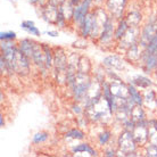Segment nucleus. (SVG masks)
<instances>
[{
	"label": "nucleus",
	"mask_w": 157,
	"mask_h": 157,
	"mask_svg": "<svg viewBox=\"0 0 157 157\" xmlns=\"http://www.w3.org/2000/svg\"><path fill=\"white\" fill-rule=\"evenodd\" d=\"M91 82H92V78H91L90 74H84V73L78 72V74L75 76L74 84L71 88L74 101L83 102L86 100Z\"/></svg>",
	"instance_id": "f257e3e1"
},
{
	"label": "nucleus",
	"mask_w": 157,
	"mask_h": 157,
	"mask_svg": "<svg viewBox=\"0 0 157 157\" xmlns=\"http://www.w3.org/2000/svg\"><path fill=\"white\" fill-rule=\"evenodd\" d=\"M138 148L133 134L130 131L123 130L117 138V154H122L123 156H128L130 153L136 151Z\"/></svg>",
	"instance_id": "f03ea898"
},
{
	"label": "nucleus",
	"mask_w": 157,
	"mask_h": 157,
	"mask_svg": "<svg viewBox=\"0 0 157 157\" xmlns=\"http://www.w3.org/2000/svg\"><path fill=\"white\" fill-rule=\"evenodd\" d=\"M94 20H92V30H91L90 38L91 39H98L101 33L104 25L106 24L107 20L109 18V14L106 9L101 7L94 8Z\"/></svg>",
	"instance_id": "7ed1b4c3"
},
{
	"label": "nucleus",
	"mask_w": 157,
	"mask_h": 157,
	"mask_svg": "<svg viewBox=\"0 0 157 157\" xmlns=\"http://www.w3.org/2000/svg\"><path fill=\"white\" fill-rule=\"evenodd\" d=\"M15 74H18L20 76H26L31 72V59L28 56L23 54L22 50L17 47L16 56L14 59V65H13Z\"/></svg>",
	"instance_id": "20e7f679"
},
{
	"label": "nucleus",
	"mask_w": 157,
	"mask_h": 157,
	"mask_svg": "<svg viewBox=\"0 0 157 157\" xmlns=\"http://www.w3.org/2000/svg\"><path fill=\"white\" fill-rule=\"evenodd\" d=\"M132 134H133V138L138 147H145L149 142V124H148V120L146 118L144 121L136 123V128L132 131Z\"/></svg>",
	"instance_id": "39448f33"
},
{
	"label": "nucleus",
	"mask_w": 157,
	"mask_h": 157,
	"mask_svg": "<svg viewBox=\"0 0 157 157\" xmlns=\"http://www.w3.org/2000/svg\"><path fill=\"white\" fill-rule=\"evenodd\" d=\"M140 26H130L128 29V31L124 33V36H122L121 40L117 41L118 42V48L122 49L123 51H125L128 48H130L132 44L139 42L140 39Z\"/></svg>",
	"instance_id": "423d86ee"
},
{
	"label": "nucleus",
	"mask_w": 157,
	"mask_h": 157,
	"mask_svg": "<svg viewBox=\"0 0 157 157\" xmlns=\"http://www.w3.org/2000/svg\"><path fill=\"white\" fill-rule=\"evenodd\" d=\"M128 0H106V10L116 21H120L123 17V14L126 9Z\"/></svg>",
	"instance_id": "0eeeda50"
},
{
	"label": "nucleus",
	"mask_w": 157,
	"mask_h": 157,
	"mask_svg": "<svg viewBox=\"0 0 157 157\" xmlns=\"http://www.w3.org/2000/svg\"><path fill=\"white\" fill-rule=\"evenodd\" d=\"M115 18H113L112 16H109V18L107 20L106 24L104 25L101 33L98 38V42L100 46H108L112 43L113 40H115L114 34H115V24H114Z\"/></svg>",
	"instance_id": "6e6552de"
},
{
	"label": "nucleus",
	"mask_w": 157,
	"mask_h": 157,
	"mask_svg": "<svg viewBox=\"0 0 157 157\" xmlns=\"http://www.w3.org/2000/svg\"><path fill=\"white\" fill-rule=\"evenodd\" d=\"M92 2H94V0H82L81 4L75 6L72 23L74 24L78 29L80 28V25L83 22L84 17L88 15V13L90 12V7L91 5H92Z\"/></svg>",
	"instance_id": "1a4fd4ad"
},
{
	"label": "nucleus",
	"mask_w": 157,
	"mask_h": 157,
	"mask_svg": "<svg viewBox=\"0 0 157 157\" xmlns=\"http://www.w3.org/2000/svg\"><path fill=\"white\" fill-rule=\"evenodd\" d=\"M157 34V20H151L146 24L141 29L139 43L140 46L146 48V46L149 43V41Z\"/></svg>",
	"instance_id": "9d476101"
},
{
	"label": "nucleus",
	"mask_w": 157,
	"mask_h": 157,
	"mask_svg": "<svg viewBox=\"0 0 157 157\" xmlns=\"http://www.w3.org/2000/svg\"><path fill=\"white\" fill-rule=\"evenodd\" d=\"M32 62L36 65L40 71L42 72L43 74H46V72L48 71L46 67V63H44V51H43L42 44H40L38 42H33V54H32Z\"/></svg>",
	"instance_id": "9b49d317"
},
{
	"label": "nucleus",
	"mask_w": 157,
	"mask_h": 157,
	"mask_svg": "<svg viewBox=\"0 0 157 157\" xmlns=\"http://www.w3.org/2000/svg\"><path fill=\"white\" fill-rule=\"evenodd\" d=\"M102 65L106 67L107 70H113V71H122L125 67V62L118 55H109L102 59Z\"/></svg>",
	"instance_id": "f8f14e48"
},
{
	"label": "nucleus",
	"mask_w": 157,
	"mask_h": 157,
	"mask_svg": "<svg viewBox=\"0 0 157 157\" xmlns=\"http://www.w3.org/2000/svg\"><path fill=\"white\" fill-rule=\"evenodd\" d=\"M144 51H145V48L140 46V43L137 42L132 44L130 48H128L125 50V58L128 62L132 64L139 63L141 62L142 55H144Z\"/></svg>",
	"instance_id": "ddd939ff"
},
{
	"label": "nucleus",
	"mask_w": 157,
	"mask_h": 157,
	"mask_svg": "<svg viewBox=\"0 0 157 157\" xmlns=\"http://www.w3.org/2000/svg\"><path fill=\"white\" fill-rule=\"evenodd\" d=\"M41 16H42L43 21H46L47 23L56 25L57 16H58V7H55V6L46 2L43 6H41Z\"/></svg>",
	"instance_id": "4468645a"
},
{
	"label": "nucleus",
	"mask_w": 157,
	"mask_h": 157,
	"mask_svg": "<svg viewBox=\"0 0 157 157\" xmlns=\"http://www.w3.org/2000/svg\"><path fill=\"white\" fill-rule=\"evenodd\" d=\"M110 90L113 92L115 97L118 98H128L130 97L129 94V86L122 82V80H114L110 83Z\"/></svg>",
	"instance_id": "2eb2a0df"
},
{
	"label": "nucleus",
	"mask_w": 157,
	"mask_h": 157,
	"mask_svg": "<svg viewBox=\"0 0 157 157\" xmlns=\"http://www.w3.org/2000/svg\"><path fill=\"white\" fill-rule=\"evenodd\" d=\"M92 20H94V12L90 10V12L88 13V15L84 17V20H83V22L81 23L80 28H78L80 36L82 39L90 38L91 30H92Z\"/></svg>",
	"instance_id": "dca6fc26"
},
{
	"label": "nucleus",
	"mask_w": 157,
	"mask_h": 157,
	"mask_svg": "<svg viewBox=\"0 0 157 157\" xmlns=\"http://www.w3.org/2000/svg\"><path fill=\"white\" fill-rule=\"evenodd\" d=\"M140 63H142V71L146 74H150L157 68V54L156 55H146L144 52Z\"/></svg>",
	"instance_id": "f3484780"
},
{
	"label": "nucleus",
	"mask_w": 157,
	"mask_h": 157,
	"mask_svg": "<svg viewBox=\"0 0 157 157\" xmlns=\"http://www.w3.org/2000/svg\"><path fill=\"white\" fill-rule=\"evenodd\" d=\"M59 12L63 14V16L65 17V20L67 21V23L72 22L73 20V14H74V9L75 6L72 4L70 0H66L60 7H58Z\"/></svg>",
	"instance_id": "a211bd4d"
},
{
	"label": "nucleus",
	"mask_w": 157,
	"mask_h": 157,
	"mask_svg": "<svg viewBox=\"0 0 157 157\" xmlns=\"http://www.w3.org/2000/svg\"><path fill=\"white\" fill-rule=\"evenodd\" d=\"M130 83H132L133 86H136L137 88H140V89H149L150 86H153L154 84L153 81L145 75H137L136 78L131 80Z\"/></svg>",
	"instance_id": "6ab92c4d"
},
{
	"label": "nucleus",
	"mask_w": 157,
	"mask_h": 157,
	"mask_svg": "<svg viewBox=\"0 0 157 157\" xmlns=\"http://www.w3.org/2000/svg\"><path fill=\"white\" fill-rule=\"evenodd\" d=\"M72 153L73 154H80V153H86L90 156H98L97 154V150L92 148L91 145L86 144V142H83V144H80V145H76L74 147H72Z\"/></svg>",
	"instance_id": "aec40b11"
},
{
	"label": "nucleus",
	"mask_w": 157,
	"mask_h": 157,
	"mask_svg": "<svg viewBox=\"0 0 157 157\" xmlns=\"http://www.w3.org/2000/svg\"><path fill=\"white\" fill-rule=\"evenodd\" d=\"M124 20L126 21L129 26H139L142 21V14L138 10H132L126 14Z\"/></svg>",
	"instance_id": "412c9836"
},
{
	"label": "nucleus",
	"mask_w": 157,
	"mask_h": 157,
	"mask_svg": "<svg viewBox=\"0 0 157 157\" xmlns=\"http://www.w3.org/2000/svg\"><path fill=\"white\" fill-rule=\"evenodd\" d=\"M43 51H44V63H46V67L47 70H51L54 68V49L48 46L47 43H42Z\"/></svg>",
	"instance_id": "4be33fe9"
},
{
	"label": "nucleus",
	"mask_w": 157,
	"mask_h": 157,
	"mask_svg": "<svg viewBox=\"0 0 157 157\" xmlns=\"http://www.w3.org/2000/svg\"><path fill=\"white\" fill-rule=\"evenodd\" d=\"M128 86H129V94H130V97H131V99H132L137 105L142 106L144 102H145V100H144V94L138 90L137 86H133L132 83H129Z\"/></svg>",
	"instance_id": "5701e85b"
},
{
	"label": "nucleus",
	"mask_w": 157,
	"mask_h": 157,
	"mask_svg": "<svg viewBox=\"0 0 157 157\" xmlns=\"http://www.w3.org/2000/svg\"><path fill=\"white\" fill-rule=\"evenodd\" d=\"M33 42H34L33 40H30L26 38V39L21 40L20 43L17 44L18 48L22 50V52L25 54L31 60H32V54H33Z\"/></svg>",
	"instance_id": "b1692460"
},
{
	"label": "nucleus",
	"mask_w": 157,
	"mask_h": 157,
	"mask_svg": "<svg viewBox=\"0 0 157 157\" xmlns=\"http://www.w3.org/2000/svg\"><path fill=\"white\" fill-rule=\"evenodd\" d=\"M130 26L128 25L126 23V21L124 18H122V20L118 21L117 25H116V28H115V34H114V38H115V41H120L121 38L124 36V33L128 31V29Z\"/></svg>",
	"instance_id": "393cba45"
},
{
	"label": "nucleus",
	"mask_w": 157,
	"mask_h": 157,
	"mask_svg": "<svg viewBox=\"0 0 157 157\" xmlns=\"http://www.w3.org/2000/svg\"><path fill=\"white\" fill-rule=\"evenodd\" d=\"M64 138L65 139H72V140H83L86 138V133L78 128H73V129L65 132Z\"/></svg>",
	"instance_id": "a878e982"
},
{
	"label": "nucleus",
	"mask_w": 157,
	"mask_h": 157,
	"mask_svg": "<svg viewBox=\"0 0 157 157\" xmlns=\"http://www.w3.org/2000/svg\"><path fill=\"white\" fill-rule=\"evenodd\" d=\"M91 62L89 60L88 57H84V56H80V60H78V72L80 73H84V74H90L91 72Z\"/></svg>",
	"instance_id": "bb28decb"
},
{
	"label": "nucleus",
	"mask_w": 157,
	"mask_h": 157,
	"mask_svg": "<svg viewBox=\"0 0 157 157\" xmlns=\"http://www.w3.org/2000/svg\"><path fill=\"white\" fill-rule=\"evenodd\" d=\"M130 116H131V118H132L136 123L146 120V113H145V110H144V107L140 106V105H136V106L132 108V110H131V115H130Z\"/></svg>",
	"instance_id": "cd10ccee"
},
{
	"label": "nucleus",
	"mask_w": 157,
	"mask_h": 157,
	"mask_svg": "<svg viewBox=\"0 0 157 157\" xmlns=\"http://www.w3.org/2000/svg\"><path fill=\"white\" fill-rule=\"evenodd\" d=\"M112 139V131L109 130H102L101 132L98 134V145L99 146H106L109 140Z\"/></svg>",
	"instance_id": "c85d7f7f"
},
{
	"label": "nucleus",
	"mask_w": 157,
	"mask_h": 157,
	"mask_svg": "<svg viewBox=\"0 0 157 157\" xmlns=\"http://www.w3.org/2000/svg\"><path fill=\"white\" fill-rule=\"evenodd\" d=\"M144 52H145L146 55H156L157 54V34L146 46Z\"/></svg>",
	"instance_id": "c756f323"
},
{
	"label": "nucleus",
	"mask_w": 157,
	"mask_h": 157,
	"mask_svg": "<svg viewBox=\"0 0 157 157\" xmlns=\"http://www.w3.org/2000/svg\"><path fill=\"white\" fill-rule=\"evenodd\" d=\"M49 139V133L48 132H36L34 136H33V139H32V141L34 145H39V144H42V142H46Z\"/></svg>",
	"instance_id": "7c9ffc66"
},
{
	"label": "nucleus",
	"mask_w": 157,
	"mask_h": 157,
	"mask_svg": "<svg viewBox=\"0 0 157 157\" xmlns=\"http://www.w3.org/2000/svg\"><path fill=\"white\" fill-rule=\"evenodd\" d=\"M144 148H145L146 156H148V157H157V145H156V144H151V142H148V144H147V145H146Z\"/></svg>",
	"instance_id": "2f4dec72"
},
{
	"label": "nucleus",
	"mask_w": 157,
	"mask_h": 157,
	"mask_svg": "<svg viewBox=\"0 0 157 157\" xmlns=\"http://www.w3.org/2000/svg\"><path fill=\"white\" fill-rule=\"evenodd\" d=\"M16 33L13 31H6L0 33V40L1 41H14L16 39Z\"/></svg>",
	"instance_id": "473e14b6"
},
{
	"label": "nucleus",
	"mask_w": 157,
	"mask_h": 157,
	"mask_svg": "<svg viewBox=\"0 0 157 157\" xmlns=\"http://www.w3.org/2000/svg\"><path fill=\"white\" fill-rule=\"evenodd\" d=\"M156 98H157L156 92L154 90H147L145 92V94H144V100H145V102H147V104L155 102Z\"/></svg>",
	"instance_id": "72a5a7b5"
},
{
	"label": "nucleus",
	"mask_w": 157,
	"mask_h": 157,
	"mask_svg": "<svg viewBox=\"0 0 157 157\" xmlns=\"http://www.w3.org/2000/svg\"><path fill=\"white\" fill-rule=\"evenodd\" d=\"M0 72H1V75L8 74L7 63H6V59H5V57L2 55L0 56Z\"/></svg>",
	"instance_id": "f704fd0d"
},
{
	"label": "nucleus",
	"mask_w": 157,
	"mask_h": 157,
	"mask_svg": "<svg viewBox=\"0 0 157 157\" xmlns=\"http://www.w3.org/2000/svg\"><path fill=\"white\" fill-rule=\"evenodd\" d=\"M72 110L74 112V114L76 115H82L84 114V107H81V105H80V102L75 101L73 105H72Z\"/></svg>",
	"instance_id": "c9c22d12"
},
{
	"label": "nucleus",
	"mask_w": 157,
	"mask_h": 157,
	"mask_svg": "<svg viewBox=\"0 0 157 157\" xmlns=\"http://www.w3.org/2000/svg\"><path fill=\"white\" fill-rule=\"evenodd\" d=\"M149 142L157 145V130L149 126Z\"/></svg>",
	"instance_id": "e433bc0d"
},
{
	"label": "nucleus",
	"mask_w": 157,
	"mask_h": 157,
	"mask_svg": "<svg viewBox=\"0 0 157 157\" xmlns=\"http://www.w3.org/2000/svg\"><path fill=\"white\" fill-rule=\"evenodd\" d=\"M25 31L28 32V33H30V34H32V36H41V31H40L39 29L36 28V25H33V26H30V28H28Z\"/></svg>",
	"instance_id": "4c0bfd02"
},
{
	"label": "nucleus",
	"mask_w": 157,
	"mask_h": 157,
	"mask_svg": "<svg viewBox=\"0 0 157 157\" xmlns=\"http://www.w3.org/2000/svg\"><path fill=\"white\" fill-rule=\"evenodd\" d=\"M33 25H36L34 24V22L33 21H24V22H22V24H21V28L23 29V30H26L28 28H30V26H33Z\"/></svg>",
	"instance_id": "58836bf2"
},
{
	"label": "nucleus",
	"mask_w": 157,
	"mask_h": 157,
	"mask_svg": "<svg viewBox=\"0 0 157 157\" xmlns=\"http://www.w3.org/2000/svg\"><path fill=\"white\" fill-rule=\"evenodd\" d=\"M104 156H107V157H113V156H117V151L113 148H110V149H106L104 151Z\"/></svg>",
	"instance_id": "ea45409f"
},
{
	"label": "nucleus",
	"mask_w": 157,
	"mask_h": 157,
	"mask_svg": "<svg viewBox=\"0 0 157 157\" xmlns=\"http://www.w3.org/2000/svg\"><path fill=\"white\" fill-rule=\"evenodd\" d=\"M65 1H66V0H48L47 2L52 5V6H55V7H60Z\"/></svg>",
	"instance_id": "a19ab883"
},
{
	"label": "nucleus",
	"mask_w": 157,
	"mask_h": 157,
	"mask_svg": "<svg viewBox=\"0 0 157 157\" xmlns=\"http://www.w3.org/2000/svg\"><path fill=\"white\" fill-rule=\"evenodd\" d=\"M48 0H29V2L32 5H40V6H43V5L47 2Z\"/></svg>",
	"instance_id": "79ce46f5"
},
{
	"label": "nucleus",
	"mask_w": 157,
	"mask_h": 157,
	"mask_svg": "<svg viewBox=\"0 0 157 157\" xmlns=\"http://www.w3.org/2000/svg\"><path fill=\"white\" fill-rule=\"evenodd\" d=\"M148 124H149L150 128L157 130V118H150V120H148Z\"/></svg>",
	"instance_id": "37998d69"
},
{
	"label": "nucleus",
	"mask_w": 157,
	"mask_h": 157,
	"mask_svg": "<svg viewBox=\"0 0 157 157\" xmlns=\"http://www.w3.org/2000/svg\"><path fill=\"white\" fill-rule=\"evenodd\" d=\"M47 36H52V38H55V36H59V32L58 31H46L44 32Z\"/></svg>",
	"instance_id": "c03bdc74"
},
{
	"label": "nucleus",
	"mask_w": 157,
	"mask_h": 157,
	"mask_svg": "<svg viewBox=\"0 0 157 157\" xmlns=\"http://www.w3.org/2000/svg\"><path fill=\"white\" fill-rule=\"evenodd\" d=\"M70 1H71L74 6H78V4H81V1H82V0H70Z\"/></svg>",
	"instance_id": "a18cd8bd"
},
{
	"label": "nucleus",
	"mask_w": 157,
	"mask_h": 157,
	"mask_svg": "<svg viewBox=\"0 0 157 157\" xmlns=\"http://www.w3.org/2000/svg\"><path fill=\"white\" fill-rule=\"evenodd\" d=\"M0 126H1V128H4L5 126V120H4V116H2V115L0 116Z\"/></svg>",
	"instance_id": "49530a36"
},
{
	"label": "nucleus",
	"mask_w": 157,
	"mask_h": 157,
	"mask_svg": "<svg viewBox=\"0 0 157 157\" xmlns=\"http://www.w3.org/2000/svg\"><path fill=\"white\" fill-rule=\"evenodd\" d=\"M8 1H10V2H14V4H15L17 0H8Z\"/></svg>",
	"instance_id": "de8ad7c7"
},
{
	"label": "nucleus",
	"mask_w": 157,
	"mask_h": 157,
	"mask_svg": "<svg viewBox=\"0 0 157 157\" xmlns=\"http://www.w3.org/2000/svg\"><path fill=\"white\" fill-rule=\"evenodd\" d=\"M155 105L157 106V98H156V100H155Z\"/></svg>",
	"instance_id": "09e8293b"
}]
</instances>
